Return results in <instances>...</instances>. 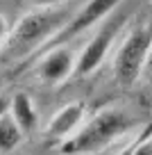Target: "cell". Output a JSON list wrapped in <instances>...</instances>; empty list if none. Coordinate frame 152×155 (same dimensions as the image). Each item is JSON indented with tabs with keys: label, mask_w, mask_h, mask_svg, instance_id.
Instances as JSON below:
<instances>
[{
	"label": "cell",
	"mask_w": 152,
	"mask_h": 155,
	"mask_svg": "<svg viewBox=\"0 0 152 155\" xmlns=\"http://www.w3.org/2000/svg\"><path fill=\"white\" fill-rule=\"evenodd\" d=\"M73 12L75 9H71L68 2L55 7H34L11 25L2 53H7L9 57H27L32 53L43 50L52 41L55 34L66 25Z\"/></svg>",
	"instance_id": "cell-1"
},
{
	"label": "cell",
	"mask_w": 152,
	"mask_h": 155,
	"mask_svg": "<svg viewBox=\"0 0 152 155\" xmlns=\"http://www.w3.org/2000/svg\"><path fill=\"white\" fill-rule=\"evenodd\" d=\"M134 128V116L120 107H105L86 119L84 126L75 132L68 141L62 144L66 155H93L102 148L111 146L116 139Z\"/></svg>",
	"instance_id": "cell-2"
},
{
	"label": "cell",
	"mask_w": 152,
	"mask_h": 155,
	"mask_svg": "<svg viewBox=\"0 0 152 155\" xmlns=\"http://www.w3.org/2000/svg\"><path fill=\"white\" fill-rule=\"evenodd\" d=\"M152 53V25H138L134 28L123 44L118 46L114 57V78L120 87H132L138 82V78L145 71L147 57Z\"/></svg>",
	"instance_id": "cell-3"
},
{
	"label": "cell",
	"mask_w": 152,
	"mask_h": 155,
	"mask_svg": "<svg viewBox=\"0 0 152 155\" xmlns=\"http://www.w3.org/2000/svg\"><path fill=\"white\" fill-rule=\"evenodd\" d=\"M125 23H127V14H120V12L118 14L111 12V14L100 23V28L95 30L91 41L82 48V53L77 55L75 75H80V78L91 75V73H95L102 66V62H105V57L109 55L111 46H114V41L118 39V34H120V30H123Z\"/></svg>",
	"instance_id": "cell-4"
},
{
	"label": "cell",
	"mask_w": 152,
	"mask_h": 155,
	"mask_svg": "<svg viewBox=\"0 0 152 155\" xmlns=\"http://www.w3.org/2000/svg\"><path fill=\"white\" fill-rule=\"evenodd\" d=\"M118 2H120V0H89L86 5H82L80 9L73 12V16L66 21V25L55 34L52 41H50L46 48H50V46H66L68 39L82 34L84 30L93 28L95 23H102L111 12L118 9ZM46 48H43V50H46Z\"/></svg>",
	"instance_id": "cell-5"
},
{
	"label": "cell",
	"mask_w": 152,
	"mask_h": 155,
	"mask_svg": "<svg viewBox=\"0 0 152 155\" xmlns=\"http://www.w3.org/2000/svg\"><path fill=\"white\" fill-rule=\"evenodd\" d=\"M75 64H77V55L73 53L71 46H50V48L41 50L34 73L43 84L55 87V84H62L68 78L75 75Z\"/></svg>",
	"instance_id": "cell-6"
},
{
	"label": "cell",
	"mask_w": 152,
	"mask_h": 155,
	"mask_svg": "<svg viewBox=\"0 0 152 155\" xmlns=\"http://www.w3.org/2000/svg\"><path fill=\"white\" fill-rule=\"evenodd\" d=\"M84 121H86V105L82 101H73L52 114V119L46 126V137L64 144L84 126Z\"/></svg>",
	"instance_id": "cell-7"
},
{
	"label": "cell",
	"mask_w": 152,
	"mask_h": 155,
	"mask_svg": "<svg viewBox=\"0 0 152 155\" xmlns=\"http://www.w3.org/2000/svg\"><path fill=\"white\" fill-rule=\"evenodd\" d=\"M9 116L16 121V126L23 130V135H30V132L39 130V110L36 103L32 101V96L25 91H16L14 96L9 98Z\"/></svg>",
	"instance_id": "cell-8"
},
{
	"label": "cell",
	"mask_w": 152,
	"mask_h": 155,
	"mask_svg": "<svg viewBox=\"0 0 152 155\" xmlns=\"http://www.w3.org/2000/svg\"><path fill=\"white\" fill-rule=\"evenodd\" d=\"M23 139H25L23 130L16 126V121L9 116V112L0 116V155L14 153L23 144Z\"/></svg>",
	"instance_id": "cell-9"
},
{
	"label": "cell",
	"mask_w": 152,
	"mask_h": 155,
	"mask_svg": "<svg viewBox=\"0 0 152 155\" xmlns=\"http://www.w3.org/2000/svg\"><path fill=\"white\" fill-rule=\"evenodd\" d=\"M129 155H152V132H147L141 141H136L129 150Z\"/></svg>",
	"instance_id": "cell-10"
},
{
	"label": "cell",
	"mask_w": 152,
	"mask_h": 155,
	"mask_svg": "<svg viewBox=\"0 0 152 155\" xmlns=\"http://www.w3.org/2000/svg\"><path fill=\"white\" fill-rule=\"evenodd\" d=\"M9 30H11V25H9V21H7V16L0 12V53L5 50V46H7V39H9Z\"/></svg>",
	"instance_id": "cell-11"
},
{
	"label": "cell",
	"mask_w": 152,
	"mask_h": 155,
	"mask_svg": "<svg viewBox=\"0 0 152 155\" xmlns=\"http://www.w3.org/2000/svg\"><path fill=\"white\" fill-rule=\"evenodd\" d=\"M32 7H55V5H64L68 0H30Z\"/></svg>",
	"instance_id": "cell-12"
},
{
	"label": "cell",
	"mask_w": 152,
	"mask_h": 155,
	"mask_svg": "<svg viewBox=\"0 0 152 155\" xmlns=\"http://www.w3.org/2000/svg\"><path fill=\"white\" fill-rule=\"evenodd\" d=\"M7 110H9V98L0 96V116H2V114H7Z\"/></svg>",
	"instance_id": "cell-13"
},
{
	"label": "cell",
	"mask_w": 152,
	"mask_h": 155,
	"mask_svg": "<svg viewBox=\"0 0 152 155\" xmlns=\"http://www.w3.org/2000/svg\"><path fill=\"white\" fill-rule=\"evenodd\" d=\"M143 73L152 75V53H150V57H147V64H145V71H143Z\"/></svg>",
	"instance_id": "cell-14"
}]
</instances>
